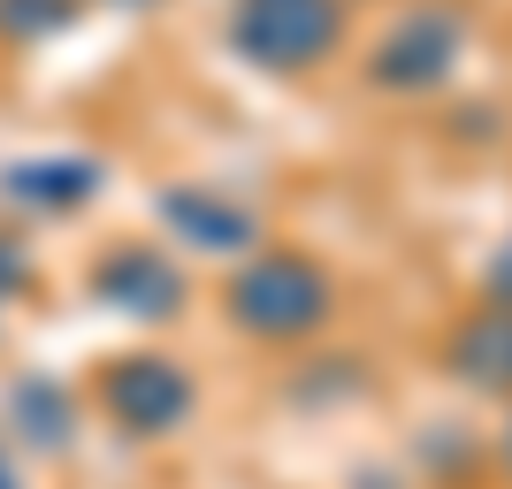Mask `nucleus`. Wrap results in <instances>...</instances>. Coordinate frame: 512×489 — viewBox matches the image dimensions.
Wrapping results in <instances>:
<instances>
[{
	"instance_id": "nucleus-1",
	"label": "nucleus",
	"mask_w": 512,
	"mask_h": 489,
	"mask_svg": "<svg viewBox=\"0 0 512 489\" xmlns=\"http://www.w3.org/2000/svg\"><path fill=\"white\" fill-rule=\"evenodd\" d=\"M222 314L253 344H306L337 314V276L329 260L306 245H260L237 260V276L222 283Z\"/></svg>"
},
{
	"instance_id": "nucleus-2",
	"label": "nucleus",
	"mask_w": 512,
	"mask_h": 489,
	"mask_svg": "<svg viewBox=\"0 0 512 489\" xmlns=\"http://www.w3.org/2000/svg\"><path fill=\"white\" fill-rule=\"evenodd\" d=\"M222 39L260 77H314V69H329L344 54L352 8L344 0H230Z\"/></svg>"
},
{
	"instance_id": "nucleus-3",
	"label": "nucleus",
	"mask_w": 512,
	"mask_h": 489,
	"mask_svg": "<svg viewBox=\"0 0 512 489\" xmlns=\"http://www.w3.org/2000/svg\"><path fill=\"white\" fill-rule=\"evenodd\" d=\"M467 46H474V23H467L459 0H406V8L375 31L360 77L383 92V100H428V92H444L451 77H459Z\"/></svg>"
},
{
	"instance_id": "nucleus-4",
	"label": "nucleus",
	"mask_w": 512,
	"mask_h": 489,
	"mask_svg": "<svg viewBox=\"0 0 512 489\" xmlns=\"http://www.w3.org/2000/svg\"><path fill=\"white\" fill-rule=\"evenodd\" d=\"M153 222L169 230V245L207 253V260H245V253L268 245L260 207L222 192V184H161V192H153Z\"/></svg>"
},
{
	"instance_id": "nucleus-5",
	"label": "nucleus",
	"mask_w": 512,
	"mask_h": 489,
	"mask_svg": "<svg viewBox=\"0 0 512 489\" xmlns=\"http://www.w3.org/2000/svg\"><path fill=\"white\" fill-rule=\"evenodd\" d=\"M100 405L107 421H123V436H176L199 405V383L169 352H123L100 375Z\"/></svg>"
},
{
	"instance_id": "nucleus-6",
	"label": "nucleus",
	"mask_w": 512,
	"mask_h": 489,
	"mask_svg": "<svg viewBox=\"0 0 512 489\" xmlns=\"http://www.w3.org/2000/svg\"><path fill=\"white\" fill-rule=\"evenodd\" d=\"M92 291L130 321H176L184 298H192V283H184V268H176L161 245H138V237H130V245H107V253L92 260Z\"/></svg>"
},
{
	"instance_id": "nucleus-7",
	"label": "nucleus",
	"mask_w": 512,
	"mask_h": 489,
	"mask_svg": "<svg viewBox=\"0 0 512 489\" xmlns=\"http://www.w3.org/2000/svg\"><path fill=\"white\" fill-rule=\"evenodd\" d=\"M444 360H451L459 383L490 390V398H512V306H490V298H482V306L451 329Z\"/></svg>"
},
{
	"instance_id": "nucleus-8",
	"label": "nucleus",
	"mask_w": 512,
	"mask_h": 489,
	"mask_svg": "<svg viewBox=\"0 0 512 489\" xmlns=\"http://www.w3.org/2000/svg\"><path fill=\"white\" fill-rule=\"evenodd\" d=\"M8 184V199H23V207H46V214H77L92 207V199L107 192V161H92V153H54V161H16V169L0 176Z\"/></svg>"
},
{
	"instance_id": "nucleus-9",
	"label": "nucleus",
	"mask_w": 512,
	"mask_h": 489,
	"mask_svg": "<svg viewBox=\"0 0 512 489\" xmlns=\"http://www.w3.org/2000/svg\"><path fill=\"white\" fill-rule=\"evenodd\" d=\"M77 8H85V0H0V39L39 46V39H54V31L77 23Z\"/></svg>"
},
{
	"instance_id": "nucleus-10",
	"label": "nucleus",
	"mask_w": 512,
	"mask_h": 489,
	"mask_svg": "<svg viewBox=\"0 0 512 489\" xmlns=\"http://www.w3.org/2000/svg\"><path fill=\"white\" fill-rule=\"evenodd\" d=\"M444 130H451V138H467V146H497V138H505V115H497L490 100H467V107H451V115H444Z\"/></svg>"
},
{
	"instance_id": "nucleus-11",
	"label": "nucleus",
	"mask_w": 512,
	"mask_h": 489,
	"mask_svg": "<svg viewBox=\"0 0 512 489\" xmlns=\"http://www.w3.org/2000/svg\"><path fill=\"white\" fill-rule=\"evenodd\" d=\"M482 298H490V306H512V237H505V245H497L490 276H482Z\"/></svg>"
},
{
	"instance_id": "nucleus-12",
	"label": "nucleus",
	"mask_w": 512,
	"mask_h": 489,
	"mask_svg": "<svg viewBox=\"0 0 512 489\" xmlns=\"http://www.w3.org/2000/svg\"><path fill=\"white\" fill-rule=\"evenodd\" d=\"M100 8H130V16H146V8H169V0H100Z\"/></svg>"
},
{
	"instance_id": "nucleus-13",
	"label": "nucleus",
	"mask_w": 512,
	"mask_h": 489,
	"mask_svg": "<svg viewBox=\"0 0 512 489\" xmlns=\"http://www.w3.org/2000/svg\"><path fill=\"white\" fill-rule=\"evenodd\" d=\"M497 459H505V474H512V413H505V436H497Z\"/></svg>"
},
{
	"instance_id": "nucleus-14",
	"label": "nucleus",
	"mask_w": 512,
	"mask_h": 489,
	"mask_svg": "<svg viewBox=\"0 0 512 489\" xmlns=\"http://www.w3.org/2000/svg\"><path fill=\"white\" fill-rule=\"evenodd\" d=\"M360 489H398V482H383V474H367V482H360Z\"/></svg>"
},
{
	"instance_id": "nucleus-15",
	"label": "nucleus",
	"mask_w": 512,
	"mask_h": 489,
	"mask_svg": "<svg viewBox=\"0 0 512 489\" xmlns=\"http://www.w3.org/2000/svg\"><path fill=\"white\" fill-rule=\"evenodd\" d=\"M0 489H16V482H8V467H0Z\"/></svg>"
},
{
	"instance_id": "nucleus-16",
	"label": "nucleus",
	"mask_w": 512,
	"mask_h": 489,
	"mask_svg": "<svg viewBox=\"0 0 512 489\" xmlns=\"http://www.w3.org/2000/svg\"><path fill=\"white\" fill-rule=\"evenodd\" d=\"M344 8H352V0H344Z\"/></svg>"
}]
</instances>
